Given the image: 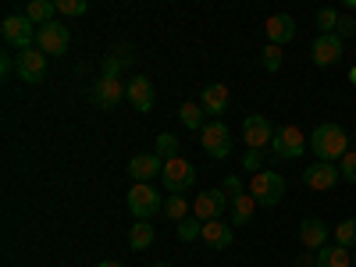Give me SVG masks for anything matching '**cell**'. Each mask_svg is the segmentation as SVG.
Instances as JSON below:
<instances>
[{
    "label": "cell",
    "mask_w": 356,
    "mask_h": 267,
    "mask_svg": "<svg viewBox=\"0 0 356 267\" xmlns=\"http://www.w3.org/2000/svg\"><path fill=\"white\" fill-rule=\"evenodd\" d=\"M310 154L317 161H328V164L342 161L349 154V132L342 125H335V122H321L310 132Z\"/></svg>",
    "instance_id": "obj_1"
},
{
    "label": "cell",
    "mask_w": 356,
    "mask_h": 267,
    "mask_svg": "<svg viewBox=\"0 0 356 267\" xmlns=\"http://www.w3.org/2000/svg\"><path fill=\"white\" fill-rule=\"evenodd\" d=\"M129 211H132L136 221H150L154 214L164 211V196L150 182H132V189H129Z\"/></svg>",
    "instance_id": "obj_2"
},
{
    "label": "cell",
    "mask_w": 356,
    "mask_h": 267,
    "mask_svg": "<svg viewBox=\"0 0 356 267\" xmlns=\"http://www.w3.org/2000/svg\"><path fill=\"white\" fill-rule=\"evenodd\" d=\"M250 196L257 200V207H278L285 196V178L278 171H257L250 178Z\"/></svg>",
    "instance_id": "obj_3"
},
{
    "label": "cell",
    "mask_w": 356,
    "mask_h": 267,
    "mask_svg": "<svg viewBox=\"0 0 356 267\" xmlns=\"http://www.w3.org/2000/svg\"><path fill=\"white\" fill-rule=\"evenodd\" d=\"M307 146H310V139L296 129V125H282V129H275V139H271V154L278 157V161H300L303 154H307Z\"/></svg>",
    "instance_id": "obj_4"
},
{
    "label": "cell",
    "mask_w": 356,
    "mask_h": 267,
    "mask_svg": "<svg viewBox=\"0 0 356 267\" xmlns=\"http://www.w3.org/2000/svg\"><path fill=\"white\" fill-rule=\"evenodd\" d=\"M0 36H4L8 47H15V50L22 54V50H33V43H36V25L29 22L25 15H8L4 22H0Z\"/></svg>",
    "instance_id": "obj_5"
},
{
    "label": "cell",
    "mask_w": 356,
    "mask_h": 267,
    "mask_svg": "<svg viewBox=\"0 0 356 267\" xmlns=\"http://www.w3.org/2000/svg\"><path fill=\"white\" fill-rule=\"evenodd\" d=\"M200 143H203L207 157H214V161H225V157L232 154V132H228V125L221 122V118H214V122L203 125Z\"/></svg>",
    "instance_id": "obj_6"
},
{
    "label": "cell",
    "mask_w": 356,
    "mask_h": 267,
    "mask_svg": "<svg viewBox=\"0 0 356 267\" xmlns=\"http://www.w3.org/2000/svg\"><path fill=\"white\" fill-rule=\"evenodd\" d=\"M164 189L168 193H178V196H186L189 189H193V182H196V168H193V161H186V157H175V161H168L164 164Z\"/></svg>",
    "instance_id": "obj_7"
},
{
    "label": "cell",
    "mask_w": 356,
    "mask_h": 267,
    "mask_svg": "<svg viewBox=\"0 0 356 267\" xmlns=\"http://www.w3.org/2000/svg\"><path fill=\"white\" fill-rule=\"evenodd\" d=\"M68 47H72V33H68V25L50 22V25L36 29V50H43L47 57H61Z\"/></svg>",
    "instance_id": "obj_8"
},
{
    "label": "cell",
    "mask_w": 356,
    "mask_h": 267,
    "mask_svg": "<svg viewBox=\"0 0 356 267\" xmlns=\"http://www.w3.org/2000/svg\"><path fill=\"white\" fill-rule=\"evenodd\" d=\"M15 75H18L22 82H29V86H40V82L47 79V54L36 50V47L15 54Z\"/></svg>",
    "instance_id": "obj_9"
},
{
    "label": "cell",
    "mask_w": 356,
    "mask_h": 267,
    "mask_svg": "<svg viewBox=\"0 0 356 267\" xmlns=\"http://www.w3.org/2000/svg\"><path fill=\"white\" fill-rule=\"evenodd\" d=\"M300 182H303L307 189H314V193H328V189H335V186L342 182V175H339V164L317 161V164H310V168L303 171Z\"/></svg>",
    "instance_id": "obj_10"
},
{
    "label": "cell",
    "mask_w": 356,
    "mask_h": 267,
    "mask_svg": "<svg viewBox=\"0 0 356 267\" xmlns=\"http://www.w3.org/2000/svg\"><path fill=\"white\" fill-rule=\"evenodd\" d=\"M225 207H232V200L221 193V189H203L196 200H193V218H200L203 225L207 221H218L225 214Z\"/></svg>",
    "instance_id": "obj_11"
},
{
    "label": "cell",
    "mask_w": 356,
    "mask_h": 267,
    "mask_svg": "<svg viewBox=\"0 0 356 267\" xmlns=\"http://www.w3.org/2000/svg\"><path fill=\"white\" fill-rule=\"evenodd\" d=\"M243 139H246L250 150H264V146H271V139H275L271 118H267V114H250L243 122Z\"/></svg>",
    "instance_id": "obj_12"
},
{
    "label": "cell",
    "mask_w": 356,
    "mask_h": 267,
    "mask_svg": "<svg viewBox=\"0 0 356 267\" xmlns=\"http://www.w3.org/2000/svg\"><path fill=\"white\" fill-rule=\"evenodd\" d=\"M310 57H314V65L317 68H332V65H339L342 61V36H321L317 33V40H314V47H310Z\"/></svg>",
    "instance_id": "obj_13"
},
{
    "label": "cell",
    "mask_w": 356,
    "mask_h": 267,
    "mask_svg": "<svg viewBox=\"0 0 356 267\" xmlns=\"http://www.w3.org/2000/svg\"><path fill=\"white\" fill-rule=\"evenodd\" d=\"M125 97L132 100V107L139 111V114H150L154 111V82L150 79H146V75H136L129 86H125Z\"/></svg>",
    "instance_id": "obj_14"
},
{
    "label": "cell",
    "mask_w": 356,
    "mask_h": 267,
    "mask_svg": "<svg viewBox=\"0 0 356 267\" xmlns=\"http://www.w3.org/2000/svg\"><path fill=\"white\" fill-rule=\"evenodd\" d=\"M129 175H132V182H150V178L164 175V161L157 154H136L129 161Z\"/></svg>",
    "instance_id": "obj_15"
},
{
    "label": "cell",
    "mask_w": 356,
    "mask_h": 267,
    "mask_svg": "<svg viewBox=\"0 0 356 267\" xmlns=\"http://www.w3.org/2000/svg\"><path fill=\"white\" fill-rule=\"evenodd\" d=\"M328 235H332V228L324 225L321 218H303V225H300V243H303L307 250H324V246H328Z\"/></svg>",
    "instance_id": "obj_16"
},
{
    "label": "cell",
    "mask_w": 356,
    "mask_h": 267,
    "mask_svg": "<svg viewBox=\"0 0 356 267\" xmlns=\"http://www.w3.org/2000/svg\"><path fill=\"white\" fill-rule=\"evenodd\" d=\"M264 29H267V43L271 47H285L289 40H296V22L289 15H271L264 22Z\"/></svg>",
    "instance_id": "obj_17"
},
{
    "label": "cell",
    "mask_w": 356,
    "mask_h": 267,
    "mask_svg": "<svg viewBox=\"0 0 356 267\" xmlns=\"http://www.w3.org/2000/svg\"><path fill=\"white\" fill-rule=\"evenodd\" d=\"M125 97V86H122V79H104L100 75V82L93 86V100H97V107H118V100Z\"/></svg>",
    "instance_id": "obj_18"
},
{
    "label": "cell",
    "mask_w": 356,
    "mask_h": 267,
    "mask_svg": "<svg viewBox=\"0 0 356 267\" xmlns=\"http://www.w3.org/2000/svg\"><path fill=\"white\" fill-rule=\"evenodd\" d=\"M228 104H232V93H228V86H207L203 89V97H200V107L207 111V114H225L228 111Z\"/></svg>",
    "instance_id": "obj_19"
},
{
    "label": "cell",
    "mask_w": 356,
    "mask_h": 267,
    "mask_svg": "<svg viewBox=\"0 0 356 267\" xmlns=\"http://www.w3.org/2000/svg\"><path fill=\"white\" fill-rule=\"evenodd\" d=\"M200 239L211 246V250H228L235 235H232V228L218 218V221H207V225H203V235H200Z\"/></svg>",
    "instance_id": "obj_20"
},
{
    "label": "cell",
    "mask_w": 356,
    "mask_h": 267,
    "mask_svg": "<svg viewBox=\"0 0 356 267\" xmlns=\"http://www.w3.org/2000/svg\"><path fill=\"white\" fill-rule=\"evenodd\" d=\"M314 267H353V253L346 246H324V250H317Z\"/></svg>",
    "instance_id": "obj_21"
},
{
    "label": "cell",
    "mask_w": 356,
    "mask_h": 267,
    "mask_svg": "<svg viewBox=\"0 0 356 267\" xmlns=\"http://www.w3.org/2000/svg\"><path fill=\"white\" fill-rule=\"evenodd\" d=\"M54 15H57V4H50V0H29V8H25V18L33 22L36 29L50 25Z\"/></svg>",
    "instance_id": "obj_22"
},
{
    "label": "cell",
    "mask_w": 356,
    "mask_h": 267,
    "mask_svg": "<svg viewBox=\"0 0 356 267\" xmlns=\"http://www.w3.org/2000/svg\"><path fill=\"white\" fill-rule=\"evenodd\" d=\"M154 235H157V232H154L150 221H136V225L129 228V246H132L136 253H139V250H150V246H154Z\"/></svg>",
    "instance_id": "obj_23"
},
{
    "label": "cell",
    "mask_w": 356,
    "mask_h": 267,
    "mask_svg": "<svg viewBox=\"0 0 356 267\" xmlns=\"http://www.w3.org/2000/svg\"><path fill=\"white\" fill-rule=\"evenodd\" d=\"M189 211H193V203H189L186 196L168 193V200H164V218H171V221L178 225V221H186V218H189Z\"/></svg>",
    "instance_id": "obj_24"
},
{
    "label": "cell",
    "mask_w": 356,
    "mask_h": 267,
    "mask_svg": "<svg viewBox=\"0 0 356 267\" xmlns=\"http://www.w3.org/2000/svg\"><path fill=\"white\" fill-rule=\"evenodd\" d=\"M178 118H182V125L189 129V132H203V125H207V111L200 107V104H182V111H178Z\"/></svg>",
    "instance_id": "obj_25"
},
{
    "label": "cell",
    "mask_w": 356,
    "mask_h": 267,
    "mask_svg": "<svg viewBox=\"0 0 356 267\" xmlns=\"http://www.w3.org/2000/svg\"><path fill=\"white\" fill-rule=\"evenodd\" d=\"M253 211H257V200H253L250 193L235 196V200H232V225H246V221L253 218Z\"/></svg>",
    "instance_id": "obj_26"
},
{
    "label": "cell",
    "mask_w": 356,
    "mask_h": 267,
    "mask_svg": "<svg viewBox=\"0 0 356 267\" xmlns=\"http://www.w3.org/2000/svg\"><path fill=\"white\" fill-rule=\"evenodd\" d=\"M178 146H182V143H178L171 132H161V136H157V146H154V154L168 164V161H175V157H178Z\"/></svg>",
    "instance_id": "obj_27"
},
{
    "label": "cell",
    "mask_w": 356,
    "mask_h": 267,
    "mask_svg": "<svg viewBox=\"0 0 356 267\" xmlns=\"http://www.w3.org/2000/svg\"><path fill=\"white\" fill-rule=\"evenodd\" d=\"M335 246H346V250L356 246V218H346L335 225Z\"/></svg>",
    "instance_id": "obj_28"
},
{
    "label": "cell",
    "mask_w": 356,
    "mask_h": 267,
    "mask_svg": "<svg viewBox=\"0 0 356 267\" xmlns=\"http://www.w3.org/2000/svg\"><path fill=\"white\" fill-rule=\"evenodd\" d=\"M339 22H342V11H335V8H321V11H317V29H321V36H332L335 29H339Z\"/></svg>",
    "instance_id": "obj_29"
},
{
    "label": "cell",
    "mask_w": 356,
    "mask_h": 267,
    "mask_svg": "<svg viewBox=\"0 0 356 267\" xmlns=\"http://www.w3.org/2000/svg\"><path fill=\"white\" fill-rule=\"evenodd\" d=\"M200 235H203V221L200 218H186V221H178V239H182V243H193V239H200Z\"/></svg>",
    "instance_id": "obj_30"
},
{
    "label": "cell",
    "mask_w": 356,
    "mask_h": 267,
    "mask_svg": "<svg viewBox=\"0 0 356 267\" xmlns=\"http://www.w3.org/2000/svg\"><path fill=\"white\" fill-rule=\"evenodd\" d=\"M339 175H342V182H353V186H356V150H349V154L339 161Z\"/></svg>",
    "instance_id": "obj_31"
},
{
    "label": "cell",
    "mask_w": 356,
    "mask_h": 267,
    "mask_svg": "<svg viewBox=\"0 0 356 267\" xmlns=\"http://www.w3.org/2000/svg\"><path fill=\"white\" fill-rule=\"evenodd\" d=\"M260 57H264V61H260V65H264L267 72H278V68H282V47H271V43H267Z\"/></svg>",
    "instance_id": "obj_32"
},
{
    "label": "cell",
    "mask_w": 356,
    "mask_h": 267,
    "mask_svg": "<svg viewBox=\"0 0 356 267\" xmlns=\"http://www.w3.org/2000/svg\"><path fill=\"white\" fill-rule=\"evenodd\" d=\"M221 193H225L228 200H235V196H243V193H246V189H243V178H239V175H228L225 182H221Z\"/></svg>",
    "instance_id": "obj_33"
},
{
    "label": "cell",
    "mask_w": 356,
    "mask_h": 267,
    "mask_svg": "<svg viewBox=\"0 0 356 267\" xmlns=\"http://www.w3.org/2000/svg\"><path fill=\"white\" fill-rule=\"evenodd\" d=\"M264 164H267L264 150H246V157H243V168L246 171H264Z\"/></svg>",
    "instance_id": "obj_34"
},
{
    "label": "cell",
    "mask_w": 356,
    "mask_h": 267,
    "mask_svg": "<svg viewBox=\"0 0 356 267\" xmlns=\"http://www.w3.org/2000/svg\"><path fill=\"white\" fill-rule=\"evenodd\" d=\"M122 65H125V57H104V79H118Z\"/></svg>",
    "instance_id": "obj_35"
},
{
    "label": "cell",
    "mask_w": 356,
    "mask_h": 267,
    "mask_svg": "<svg viewBox=\"0 0 356 267\" xmlns=\"http://www.w3.org/2000/svg\"><path fill=\"white\" fill-rule=\"evenodd\" d=\"M57 11H61V15H86V0H61Z\"/></svg>",
    "instance_id": "obj_36"
},
{
    "label": "cell",
    "mask_w": 356,
    "mask_h": 267,
    "mask_svg": "<svg viewBox=\"0 0 356 267\" xmlns=\"http://www.w3.org/2000/svg\"><path fill=\"white\" fill-rule=\"evenodd\" d=\"M335 36H342V40H349V36H356V18H349V15H342V22H339V29H335Z\"/></svg>",
    "instance_id": "obj_37"
},
{
    "label": "cell",
    "mask_w": 356,
    "mask_h": 267,
    "mask_svg": "<svg viewBox=\"0 0 356 267\" xmlns=\"http://www.w3.org/2000/svg\"><path fill=\"white\" fill-rule=\"evenodd\" d=\"M317 264V257H303V260H296V267H314Z\"/></svg>",
    "instance_id": "obj_38"
},
{
    "label": "cell",
    "mask_w": 356,
    "mask_h": 267,
    "mask_svg": "<svg viewBox=\"0 0 356 267\" xmlns=\"http://www.w3.org/2000/svg\"><path fill=\"white\" fill-rule=\"evenodd\" d=\"M97 267H125V264H118V260H104V264H97Z\"/></svg>",
    "instance_id": "obj_39"
},
{
    "label": "cell",
    "mask_w": 356,
    "mask_h": 267,
    "mask_svg": "<svg viewBox=\"0 0 356 267\" xmlns=\"http://www.w3.org/2000/svg\"><path fill=\"white\" fill-rule=\"evenodd\" d=\"M349 82H356V68H349Z\"/></svg>",
    "instance_id": "obj_40"
},
{
    "label": "cell",
    "mask_w": 356,
    "mask_h": 267,
    "mask_svg": "<svg viewBox=\"0 0 356 267\" xmlns=\"http://www.w3.org/2000/svg\"><path fill=\"white\" fill-rule=\"evenodd\" d=\"M154 267H171V264H154Z\"/></svg>",
    "instance_id": "obj_41"
},
{
    "label": "cell",
    "mask_w": 356,
    "mask_h": 267,
    "mask_svg": "<svg viewBox=\"0 0 356 267\" xmlns=\"http://www.w3.org/2000/svg\"><path fill=\"white\" fill-rule=\"evenodd\" d=\"M353 267H356V257H353Z\"/></svg>",
    "instance_id": "obj_42"
}]
</instances>
